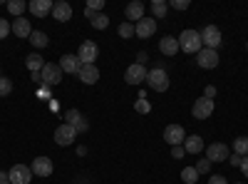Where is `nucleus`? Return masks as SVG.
I'll return each instance as SVG.
<instances>
[{"label": "nucleus", "mask_w": 248, "mask_h": 184, "mask_svg": "<svg viewBox=\"0 0 248 184\" xmlns=\"http://www.w3.org/2000/svg\"><path fill=\"white\" fill-rule=\"evenodd\" d=\"M176 40H179V50L191 52V55H196V52L203 48V43H201V33H199V30H184Z\"/></svg>", "instance_id": "nucleus-1"}, {"label": "nucleus", "mask_w": 248, "mask_h": 184, "mask_svg": "<svg viewBox=\"0 0 248 184\" xmlns=\"http://www.w3.org/2000/svg\"><path fill=\"white\" fill-rule=\"evenodd\" d=\"M147 83H149V87L156 90V92H167V90H169V75H167V70H164V67H154V70H149V75H147Z\"/></svg>", "instance_id": "nucleus-2"}, {"label": "nucleus", "mask_w": 248, "mask_h": 184, "mask_svg": "<svg viewBox=\"0 0 248 184\" xmlns=\"http://www.w3.org/2000/svg\"><path fill=\"white\" fill-rule=\"evenodd\" d=\"M201 43H203V48L216 50V48L223 43V35H221V30H218L216 25H206V28L201 30Z\"/></svg>", "instance_id": "nucleus-3"}, {"label": "nucleus", "mask_w": 248, "mask_h": 184, "mask_svg": "<svg viewBox=\"0 0 248 184\" xmlns=\"http://www.w3.org/2000/svg\"><path fill=\"white\" fill-rule=\"evenodd\" d=\"M97 55H99V48H97V43H92V40H85L77 50V57H79L82 65H94Z\"/></svg>", "instance_id": "nucleus-4"}, {"label": "nucleus", "mask_w": 248, "mask_h": 184, "mask_svg": "<svg viewBox=\"0 0 248 184\" xmlns=\"http://www.w3.org/2000/svg\"><path fill=\"white\" fill-rule=\"evenodd\" d=\"M8 179H10V184H30L32 182V169L25 167V165H13L10 172H8Z\"/></svg>", "instance_id": "nucleus-5"}, {"label": "nucleus", "mask_w": 248, "mask_h": 184, "mask_svg": "<svg viewBox=\"0 0 248 184\" xmlns=\"http://www.w3.org/2000/svg\"><path fill=\"white\" fill-rule=\"evenodd\" d=\"M43 85L45 87H52V85H60L62 83V70H60V65H55V63H45V67H43Z\"/></svg>", "instance_id": "nucleus-6"}, {"label": "nucleus", "mask_w": 248, "mask_h": 184, "mask_svg": "<svg viewBox=\"0 0 248 184\" xmlns=\"http://www.w3.org/2000/svg\"><path fill=\"white\" fill-rule=\"evenodd\" d=\"M196 63L201 70H214L218 65V52L216 50H209V48H201L196 52Z\"/></svg>", "instance_id": "nucleus-7"}, {"label": "nucleus", "mask_w": 248, "mask_h": 184, "mask_svg": "<svg viewBox=\"0 0 248 184\" xmlns=\"http://www.w3.org/2000/svg\"><path fill=\"white\" fill-rule=\"evenodd\" d=\"M65 125H70V127H75V132L77 134H85L87 132V119L79 115V110H67L65 112Z\"/></svg>", "instance_id": "nucleus-8"}, {"label": "nucleus", "mask_w": 248, "mask_h": 184, "mask_svg": "<svg viewBox=\"0 0 248 184\" xmlns=\"http://www.w3.org/2000/svg\"><path fill=\"white\" fill-rule=\"evenodd\" d=\"M30 169H32L35 177H43V179H45V177H50V174L55 172V165H52V159H50V157H35Z\"/></svg>", "instance_id": "nucleus-9"}, {"label": "nucleus", "mask_w": 248, "mask_h": 184, "mask_svg": "<svg viewBox=\"0 0 248 184\" xmlns=\"http://www.w3.org/2000/svg\"><path fill=\"white\" fill-rule=\"evenodd\" d=\"M191 115H194V119H206V117H211V115H214V100L199 97V100L194 102V107H191Z\"/></svg>", "instance_id": "nucleus-10"}, {"label": "nucleus", "mask_w": 248, "mask_h": 184, "mask_svg": "<svg viewBox=\"0 0 248 184\" xmlns=\"http://www.w3.org/2000/svg\"><path fill=\"white\" fill-rule=\"evenodd\" d=\"M147 75H149V70H147V67L139 65V63H134V65H129V67H127V72H124V80H127L129 85H141L144 80H147Z\"/></svg>", "instance_id": "nucleus-11"}, {"label": "nucleus", "mask_w": 248, "mask_h": 184, "mask_svg": "<svg viewBox=\"0 0 248 184\" xmlns=\"http://www.w3.org/2000/svg\"><path fill=\"white\" fill-rule=\"evenodd\" d=\"M229 157H231V152H229V147H226L223 142H214V145L206 147V159L209 162H223Z\"/></svg>", "instance_id": "nucleus-12"}, {"label": "nucleus", "mask_w": 248, "mask_h": 184, "mask_svg": "<svg viewBox=\"0 0 248 184\" xmlns=\"http://www.w3.org/2000/svg\"><path fill=\"white\" fill-rule=\"evenodd\" d=\"M184 139H186V134H184V127L181 125H169L167 130H164V142L171 145V147L184 145Z\"/></svg>", "instance_id": "nucleus-13"}, {"label": "nucleus", "mask_w": 248, "mask_h": 184, "mask_svg": "<svg viewBox=\"0 0 248 184\" xmlns=\"http://www.w3.org/2000/svg\"><path fill=\"white\" fill-rule=\"evenodd\" d=\"M154 33H156V20H154V17H141L139 23L134 25V35H137V37H141V40L152 37Z\"/></svg>", "instance_id": "nucleus-14"}, {"label": "nucleus", "mask_w": 248, "mask_h": 184, "mask_svg": "<svg viewBox=\"0 0 248 184\" xmlns=\"http://www.w3.org/2000/svg\"><path fill=\"white\" fill-rule=\"evenodd\" d=\"M75 137H77V132H75V127H70V125H60V127L55 130V142H57L60 147L72 145Z\"/></svg>", "instance_id": "nucleus-15"}, {"label": "nucleus", "mask_w": 248, "mask_h": 184, "mask_svg": "<svg viewBox=\"0 0 248 184\" xmlns=\"http://www.w3.org/2000/svg\"><path fill=\"white\" fill-rule=\"evenodd\" d=\"M52 17L57 20V23H67V20L72 17V5L65 3V0H57V3L52 5Z\"/></svg>", "instance_id": "nucleus-16"}, {"label": "nucleus", "mask_w": 248, "mask_h": 184, "mask_svg": "<svg viewBox=\"0 0 248 184\" xmlns=\"http://www.w3.org/2000/svg\"><path fill=\"white\" fill-rule=\"evenodd\" d=\"M52 0H32L28 5V10L35 15V17H45V15H52Z\"/></svg>", "instance_id": "nucleus-17"}, {"label": "nucleus", "mask_w": 248, "mask_h": 184, "mask_svg": "<svg viewBox=\"0 0 248 184\" xmlns=\"http://www.w3.org/2000/svg\"><path fill=\"white\" fill-rule=\"evenodd\" d=\"M159 50H161V55L174 57V55L179 52V40H176L174 35H164V37L159 40Z\"/></svg>", "instance_id": "nucleus-18"}, {"label": "nucleus", "mask_w": 248, "mask_h": 184, "mask_svg": "<svg viewBox=\"0 0 248 184\" xmlns=\"http://www.w3.org/2000/svg\"><path fill=\"white\" fill-rule=\"evenodd\" d=\"M79 67H82V63H79V57H77V55H62V57H60V70H62V72L77 75Z\"/></svg>", "instance_id": "nucleus-19"}, {"label": "nucleus", "mask_w": 248, "mask_h": 184, "mask_svg": "<svg viewBox=\"0 0 248 184\" xmlns=\"http://www.w3.org/2000/svg\"><path fill=\"white\" fill-rule=\"evenodd\" d=\"M77 77H79L85 85H94L97 80H99V70H97V65H82L79 72H77Z\"/></svg>", "instance_id": "nucleus-20"}, {"label": "nucleus", "mask_w": 248, "mask_h": 184, "mask_svg": "<svg viewBox=\"0 0 248 184\" xmlns=\"http://www.w3.org/2000/svg\"><path fill=\"white\" fill-rule=\"evenodd\" d=\"M13 33L17 37H30L32 35V28H30V20L23 15V17H15L13 20Z\"/></svg>", "instance_id": "nucleus-21"}, {"label": "nucleus", "mask_w": 248, "mask_h": 184, "mask_svg": "<svg viewBox=\"0 0 248 184\" xmlns=\"http://www.w3.org/2000/svg\"><path fill=\"white\" fill-rule=\"evenodd\" d=\"M124 15H127V20H134V23H139V20L144 17V3H139V0L129 3L127 8H124Z\"/></svg>", "instance_id": "nucleus-22"}, {"label": "nucleus", "mask_w": 248, "mask_h": 184, "mask_svg": "<svg viewBox=\"0 0 248 184\" xmlns=\"http://www.w3.org/2000/svg\"><path fill=\"white\" fill-rule=\"evenodd\" d=\"M184 150L189 152V154H199L203 150V139L199 134H191V137H186L184 139Z\"/></svg>", "instance_id": "nucleus-23"}, {"label": "nucleus", "mask_w": 248, "mask_h": 184, "mask_svg": "<svg viewBox=\"0 0 248 184\" xmlns=\"http://www.w3.org/2000/svg\"><path fill=\"white\" fill-rule=\"evenodd\" d=\"M25 63H28V67H30V72H43V67H45V60L40 57L37 52H32V55H28L25 57Z\"/></svg>", "instance_id": "nucleus-24"}, {"label": "nucleus", "mask_w": 248, "mask_h": 184, "mask_svg": "<svg viewBox=\"0 0 248 184\" xmlns=\"http://www.w3.org/2000/svg\"><path fill=\"white\" fill-rule=\"evenodd\" d=\"M28 40L32 43V48H37V50L47 48V43H50V40H47V35H45V33H40V30H32V35H30Z\"/></svg>", "instance_id": "nucleus-25"}, {"label": "nucleus", "mask_w": 248, "mask_h": 184, "mask_svg": "<svg viewBox=\"0 0 248 184\" xmlns=\"http://www.w3.org/2000/svg\"><path fill=\"white\" fill-rule=\"evenodd\" d=\"M167 10H169V5L164 3V0H154V3H152V15H154V20L167 17Z\"/></svg>", "instance_id": "nucleus-26"}, {"label": "nucleus", "mask_w": 248, "mask_h": 184, "mask_svg": "<svg viewBox=\"0 0 248 184\" xmlns=\"http://www.w3.org/2000/svg\"><path fill=\"white\" fill-rule=\"evenodd\" d=\"M8 13L15 15V17H23V13H25V0H10V3H8Z\"/></svg>", "instance_id": "nucleus-27"}, {"label": "nucleus", "mask_w": 248, "mask_h": 184, "mask_svg": "<svg viewBox=\"0 0 248 184\" xmlns=\"http://www.w3.org/2000/svg\"><path fill=\"white\" fill-rule=\"evenodd\" d=\"M107 25H109V17H107L105 13H94L92 28H94V30H107Z\"/></svg>", "instance_id": "nucleus-28"}, {"label": "nucleus", "mask_w": 248, "mask_h": 184, "mask_svg": "<svg viewBox=\"0 0 248 184\" xmlns=\"http://www.w3.org/2000/svg\"><path fill=\"white\" fill-rule=\"evenodd\" d=\"M134 110H137L139 115H147V112L152 110V105H149V100H147V95H144V92H139V97H137V105H134Z\"/></svg>", "instance_id": "nucleus-29"}, {"label": "nucleus", "mask_w": 248, "mask_h": 184, "mask_svg": "<svg viewBox=\"0 0 248 184\" xmlns=\"http://www.w3.org/2000/svg\"><path fill=\"white\" fill-rule=\"evenodd\" d=\"M181 179H184V184H196V179H199L196 167H184L181 169Z\"/></svg>", "instance_id": "nucleus-30"}, {"label": "nucleus", "mask_w": 248, "mask_h": 184, "mask_svg": "<svg viewBox=\"0 0 248 184\" xmlns=\"http://www.w3.org/2000/svg\"><path fill=\"white\" fill-rule=\"evenodd\" d=\"M233 150H236V154L248 157V137H238V139H233Z\"/></svg>", "instance_id": "nucleus-31"}, {"label": "nucleus", "mask_w": 248, "mask_h": 184, "mask_svg": "<svg viewBox=\"0 0 248 184\" xmlns=\"http://www.w3.org/2000/svg\"><path fill=\"white\" fill-rule=\"evenodd\" d=\"M13 92V80L10 77H0V97H8Z\"/></svg>", "instance_id": "nucleus-32"}, {"label": "nucleus", "mask_w": 248, "mask_h": 184, "mask_svg": "<svg viewBox=\"0 0 248 184\" xmlns=\"http://www.w3.org/2000/svg\"><path fill=\"white\" fill-rule=\"evenodd\" d=\"M10 33H13V25L8 23L5 17H0V40H5V37H8Z\"/></svg>", "instance_id": "nucleus-33"}, {"label": "nucleus", "mask_w": 248, "mask_h": 184, "mask_svg": "<svg viewBox=\"0 0 248 184\" xmlns=\"http://www.w3.org/2000/svg\"><path fill=\"white\" fill-rule=\"evenodd\" d=\"M119 35H122V37H132V35H134V25H132V23H122V25H119Z\"/></svg>", "instance_id": "nucleus-34"}, {"label": "nucleus", "mask_w": 248, "mask_h": 184, "mask_svg": "<svg viewBox=\"0 0 248 184\" xmlns=\"http://www.w3.org/2000/svg\"><path fill=\"white\" fill-rule=\"evenodd\" d=\"M87 10H92V13H99L102 8H105V0H87V5H85Z\"/></svg>", "instance_id": "nucleus-35"}, {"label": "nucleus", "mask_w": 248, "mask_h": 184, "mask_svg": "<svg viewBox=\"0 0 248 184\" xmlns=\"http://www.w3.org/2000/svg\"><path fill=\"white\" fill-rule=\"evenodd\" d=\"M209 169H211V162H209V159H199V162H196V172H199V174H206Z\"/></svg>", "instance_id": "nucleus-36"}, {"label": "nucleus", "mask_w": 248, "mask_h": 184, "mask_svg": "<svg viewBox=\"0 0 248 184\" xmlns=\"http://www.w3.org/2000/svg\"><path fill=\"white\" fill-rule=\"evenodd\" d=\"M171 8L174 10H186L189 8V0H171Z\"/></svg>", "instance_id": "nucleus-37"}, {"label": "nucleus", "mask_w": 248, "mask_h": 184, "mask_svg": "<svg viewBox=\"0 0 248 184\" xmlns=\"http://www.w3.org/2000/svg\"><path fill=\"white\" fill-rule=\"evenodd\" d=\"M184 152H186V150H184V145L171 147V157H174V159H181V157H184Z\"/></svg>", "instance_id": "nucleus-38"}, {"label": "nucleus", "mask_w": 248, "mask_h": 184, "mask_svg": "<svg viewBox=\"0 0 248 184\" xmlns=\"http://www.w3.org/2000/svg\"><path fill=\"white\" fill-rule=\"evenodd\" d=\"M203 97H206V100H214V97H216V87H214V85H209V87L203 90Z\"/></svg>", "instance_id": "nucleus-39"}, {"label": "nucleus", "mask_w": 248, "mask_h": 184, "mask_svg": "<svg viewBox=\"0 0 248 184\" xmlns=\"http://www.w3.org/2000/svg\"><path fill=\"white\" fill-rule=\"evenodd\" d=\"M241 159H243L241 154H231V157H229V162H231L233 167H241Z\"/></svg>", "instance_id": "nucleus-40"}, {"label": "nucleus", "mask_w": 248, "mask_h": 184, "mask_svg": "<svg viewBox=\"0 0 248 184\" xmlns=\"http://www.w3.org/2000/svg\"><path fill=\"white\" fill-rule=\"evenodd\" d=\"M209 184H229V182H226L221 174H216V177H211V179H209Z\"/></svg>", "instance_id": "nucleus-41"}, {"label": "nucleus", "mask_w": 248, "mask_h": 184, "mask_svg": "<svg viewBox=\"0 0 248 184\" xmlns=\"http://www.w3.org/2000/svg\"><path fill=\"white\" fill-rule=\"evenodd\" d=\"M241 169H243V177L248 179V157H243V159H241Z\"/></svg>", "instance_id": "nucleus-42"}, {"label": "nucleus", "mask_w": 248, "mask_h": 184, "mask_svg": "<svg viewBox=\"0 0 248 184\" xmlns=\"http://www.w3.org/2000/svg\"><path fill=\"white\" fill-rule=\"evenodd\" d=\"M137 60H139V65H147L149 55H147V52H139V55H137Z\"/></svg>", "instance_id": "nucleus-43"}, {"label": "nucleus", "mask_w": 248, "mask_h": 184, "mask_svg": "<svg viewBox=\"0 0 248 184\" xmlns=\"http://www.w3.org/2000/svg\"><path fill=\"white\" fill-rule=\"evenodd\" d=\"M30 77L35 80V83H40V85H43V75H40V72H30Z\"/></svg>", "instance_id": "nucleus-44"}, {"label": "nucleus", "mask_w": 248, "mask_h": 184, "mask_svg": "<svg viewBox=\"0 0 248 184\" xmlns=\"http://www.w3.org/2000/svg\"><path fill=\"white\" fill-rule=\"evenodd\" d=\"M0 184H10V179H8L5 172H0Z\"/></svg>", "instance_id": "nucleus-45"}, {"label": "nucleus", "mask_w": 248, "mask_h": 184, "mask_svg": "<svg viewBox=\"0 0 248 184\" xmlns=\"http://www.w3.org/2000/svg\"><path fill=\"white\" fill-rule=\"evenodd\" d=\"M75 184H90V179L87 177H77V182Z\"/></svg>", "instance_id": "nucleus-46"}, {"label": "nucleus", "mask_w": 248, "mask_h": 184, "mask_svg": "<svg viewBox=\"0 0 248 184\" xmlns=\"http://www.w3.org/2000/svg\"><path fill=\"white\" fill-rule=\"evenodd\" d=\"M246 50H248V43H246Z\"/></svg>", "instance_id": "nucleus-47"}, {"label": "nucleus", "mask_w": 248, "mask_h": 184, "mask_svg": "<svg viewBox=\"0 0 248 184\" xmlns=\"http://www.w3.org/2000/svg\"><path fill=\"white\" fill-rule=\"evenodd\" d=\"M238 184H243V182H238Z\"/></svg>", "instance_id": "nucleus-48"}, {"label": "nucleus", "mask_w": 248, "mask_h": 184, "mask_svg": "<svg viewBox=\"0 0 248 184\" xmlns=\"http://www.w3.org/2000/svg\"><path fill=\"white\" fill-rule=\"evenodd\" d=\"M0 77H3V75H0Z\"/></svg>", "instance_id": "nucleus-49"}]
</instances>
